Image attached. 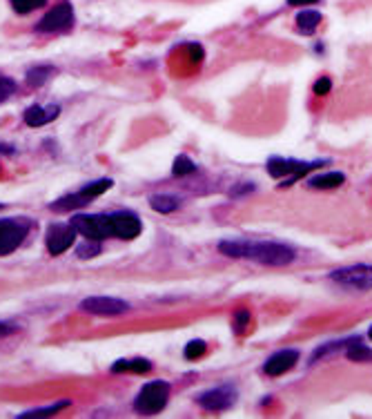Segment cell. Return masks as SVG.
<instances>
[{
    "mask_svg": "<svg viewBox=\"0 0 372 419\" xmlns=\"http://www.w3.org/2000/svg\"><path fill=\"white\" fill-rule=\"evenodd\" d=\"M9 332H11V326H7V324L0 321V337H5V334H9Z\"/></svg>",
    "mask_w": 372,
    "mask_h": 419,
    "instance_id": "29",
    "label": "cell"
},
{
    "mask_svg": "<svg viewBox=\"0 0 372 419\" xmlns=\"http://www.w3.org/2000/svg\"><path fill=\"white\" fill-rule=\"evenodd\" d=\"M152 370V361L143 359V357H134V359H119L112 364V372L121 375V372H132V375H148Z\"/></svg>",
    "mask_w": 372,
    "mask_h": 419,
    "instance_id": "14",
    "label": "cell"
},
{
    "mask_svg": "<svg viewBox=\"0 0 372 419\" xmlns=\"http://www.w3.org/2000/svg\"><path fill=\"white\" fill-rule=\"evenodd\" d=\"M219 253L232 259H252L265 265H288L294 261V250L283 243H250V241H223Z\"/></svg>",
    "mask_w": 372,
    "mask_h": 419,
    "instance_id": "2",
    "label": "cell"
},
{
    "mask_svg": "<svg viewBox=\"0 0 372 419\" xmlns=\"http://www.w3.org/2000/svg\"><path fill=\"white\" fill-rule=\"evenodd\" d=\"M343 181H346V176H343L341 172H325V174L310 178L308 186L314 188V190H335L343 183Z\"/></svg>",
    "mask_w": 372,
    "mask_h": 419,
    "instance_id": "16",
    "label": "cell"
},
{
    "mask_svg": "<svg viewBox=\"0 0 372 419\" xmlns=\"http://www.w3.org/2000/svg\"><path fill=\"white\" fill-rule=\"evenodd\" d=\"M69 223L76 228L78 234L92 241H103V239L132 241L143 232L140 219L134 212H130V210H121V212H109V214H74Z\"/></svg>",
    "mask_w": 372,
    "mask_h": 419,
    "instance_id": "1",
    "label": "cell"
},
{
    "mask_svg": "<svg viewBox=\"0 0 372 419\" xmlns=\"http://www.w3.org/2000/svg\"><path fill=\"white\" fill-rule=\"evenodd\" d=\"M368 334H370V339H372V328H370V332H368Z\"/></svg>",
    "mask_w": 372,
    "mask_h": 419,
    "instance_id": "30",
    "label": "cell"
},
{
    "mask_svg": "<svg viewBox=\"0 0 372 419\" xmlns=\"http://www.w3.org/2000/svg\"><path fill=\"white\" fill-rule=\"evenodd\" d=\"M59 74V69L52 67V65H36L32 67L30 72H27V83H30V87H40V85H45V83Z\"/></svg>",
    "mask_w": 372,
    "mask_h": 419,
    "instance_id": "15",
    "label": "cell"
},
{
    "mask_svg": "<svg viewBox=\"0 0 372 419\" xmlns=\"http://www.w3.org/2000/svg\"><path fill=\"white\" fill-rule=\"evenodd\" d=\"M150 205L156 210V212L169 214V212H174L181 203L176 197H172V194H154V197H150Z\"/></svg>",
    "mask_w": 372,
    "mask_h": 419,
    "instance_id": "17",
    "label": "cell"
},
{
    "mask_svg": "<svg viewBox=\"0 0 372 419\" xmlns=\"http://www.w3.org/2000/svg\"><path fill=\"white\" fill-rule=\"evenodd\" d=\"M74 27V7L67 0H61L59 5H54L45 16L36 25V32L40 34H54V32H67Z\"/></svg>",
    "mask_w": 372,
    "mask_h": 419,
    "instance_id": "6",
    "label": "cell"
},
{
    "mask_svg": "<svg viewBox=\"0 0 372 419\" xmlns=\"http://www.w3.org/2000/svg\"><path fill=\"white\" fill-rule=\"evenodd\" d=\"M61 116V105H32L25 109V123L30 125V128H45L52 121H56Z\"/></svg>",
    "mask_w": 372,
    "mask_h": 419,
    "instance_id": "12",
    "label": "cell"
},
{
    "mask_svg": "<svg viewBox=\"0 0 372 419\" xmlns=\"http://www.w3.org/2000/svg\"><path fill=\"white\" fill-rule=\"evenodd\" d=\"M98 255H101V243L92 241V239H88V243H80L76 248V257L78 259H92V257H98Z\"/></svg>",
    "mask_w": 372,
    "mask_h": 419,
    "instance_id": "22",
    "label": "cell"
},
{
    "mask_svg": "<svg viewBox=\"0 0 372 419\" xmlns=\"http://www.w3.org/2000/svg\"><path fill=\"white\" fill-rule=\"evenodd\" d=\"M69 399H63V401H56V403H52V406H45V408H34V411H27V413H23L20 417H40V415H56L59 411H63V408H67L69 406Z\"/></svg>",
    "mask_w": 372,
    "mask_h": 419,
    "instance_id": "21",
    "label": "cell"
},
{
    "mask_svg": "<svg viewBox=\"0 0 372 419\" xmlns=\"http://www.w3.org/2000/svg\"><path fill=\"white\" fill-rule=\"evenodd\" d=\"M80 310L94 317H116L130 310V303L116 297H88L80 301Z\"/></svg>",
    "mask_w": 372,
    "mask_h": 419,
    "instance_id": "9",
    "label": "cell"
},
{
    "mask_svg": "<svg viewBox=\"0 0 372 419\" xmlns=\"http://www.w3.org/2000/svg\"><path fill=\"white\" fill-rule=\"evenodd\" d=\"M169 399V384L167 382H150L140 388L134 399V408L140 415H156L167 406Z\"/></svg>",
    "mask_w": 372,
    "mask_h": 419,
    "instance_id": "4",
    "label": "cell"
},
{
    "mask_svg": "<svg viewBox=\"0 0 372 419\" xmlns=\"http://www.w3.org/2000/svg\"><path fill=\"white\" fill-rule=\"evenodd\" d=\"M330 279L350 290H372V265H350L332 272Z\"/></svg>",
    "mask_w": 372,
    "mask_h": 419,
    "instance_id": "8",
    "label": "cell"
},
{
    "mask_svg": "<svg viewBox=\"0 0 372 419\" xmlns=\"http://www.w3.org/2000/svg\"><path fill=\"white\" fill-rule=\"evenodd\" d=\"M296 361H299V353L296 351H279V353H275L265 361L263 370L270 377H279L283 372L292 370L296 366Z\"/></svg>",
    "mask_w": 372,
    "mask_h": 419,
    "instance_id": "13",
    "label": "cell"
},
{
    "mask_svg": "<svg viewBox=\"0 0 372 419\" xmlns=\"http://www.w3.org/2000/svg\"><path fill=\"white\" fill-rule=\"evenodd\" d=\"M192 172H196V165L192 163V159L188 154H179L174 165H172V174H174V176H188Z\"/></svg>",
    "mask_w": 372,
    "mask_h": 419,
    "instance_id": "19",
    "label": "cell"
},
{
    "mask_svg": "<svg viewBox=\"0 0 372 419\" xmlns=\"http://www.w3.org/2000/svg\"><path fill=\"white\" fill-rule=\"evenodd\" d=\"M236 401V390L232 386H219L198 397V403L208 411H225Z\"/></svg>",
    "mask_w": 372,
    "mask_h": 419,
    "instance_id": "11",
    "label": "cell"
},
{
    "mask_svg": "<svg viewBox=\"0 0 372 419\" xmlns=\"http://www.w3.org/2000/svg\"><path fill=\"white\" fill-rule=\"evenodd\" d=\"M112 186H114L112 178H98V181H94V183L80 188L78 192H71V194H65V197H61V199H56L49 205V210H54V212H71V210H80L88 203H92L94 199L101 197V194H105Z\"/></svg>",
    "mask_w": 372,
    "mask_h": 419,
    "instance_id": "3",
    "label": "cell"
},
{
    "mask_svg": "<svg viewBox=\"0 0 372 419\" xmlns=\"http://www.w3.org/2000/svg\"><path fill=\"white\" fill-rule=\"evenodd\" d=\"M348 357H350V359H356V361H361V359H368V357H372V355L368 353V348H364V346H352L350 351H348Z\"/></svg>",
    "mask_w": 372,
    "mask_h": 419,
    "instance_id": "26",
    "label": "cell"
},
{
    "mask_svg": "<svg viewBox=\"0 0 372 419\" xmlns=\"http://www.w3.org/2000/svg\"><path fill=\"white\" fill-rule=\"evenodd\" d=\"M76 228L71 226V223H52L47 228V234H45V245H47V253L59 257L63 253L74 245L76 241Z\"/></svg>",
    "mask_w": 372,
    "mask_h": 419,
    "instance_id": "7",
    "label": "cell"
},
{
    "mask_svg": "<svg viewBox=\"0 0 372 419\" xmlns=\"http://www.w3.org/2000/svg\"><path fill=\"white\" fill-rule=\"evenodd\" d=\"M330 87H332V83H330V78H319L317 83H314V94H319V96H323V94H328L330 92Z\"/></svg>",
    "mask_w": 372,
    "mask_h": 419,
    "instance_id": "27",
    "label": "cell"
},
{
    "mask_svg": "<svg viewBox=\"0 0 372 419\" xmlns=\"http://www.w3.org/2000/svg\"><path fill=\"white\" fill-rule=\"evenodd\" d=\"M13 92H16V83L11 78H0V103H5Z\"/></svg>",
    "mask_w": 372,
    "mask_h": 419,
    "instance_id": "24",
    "label": "cell"
},
{
    "mask_svg": "<svg viewBox=\"0 0 372 419\" xmlns=\"http://www.w3.org/2000/svg\"><path fill=\"white\" fill-rule=\"evenodd\" d=\"M32 230L30 219H0V257H7L23 245Z\"/></svg>",
    "mask_w": 372,
    "mask_h": 419,
    "instance_id": "5",
    "label": "cell"
},
{
    "mask_svg": "<svg viewBox=\"0 0 372 419\" xmlns=\"http://www.w3.org/2000/svg\"><path fill=\"white\" fill-rule=\"evenodd\" d=\"M0 207H3V205H0Z\"/></svg>",
    "mask_w": 372,
    "mask_h": 419,
    "instance_id": "31",
    "label": "cell"
},
{
    "mask_svg": "<svg viewBox=\"0 0 372 419\" xmlns=\"http://www.w3.org/2000/svg\"><path fill=\"white\" fill-rule=\"evenodd\" d=\"M314 167H321V163H301V161H292V159H270L268 161V172L275 178H285L290 176L288 183H292L294 178L306 176Z\"/></svg>",
    "mask_w": 372,
    "mask_h": 419,
    "instance_id": "10",
    "label": "cell"
},
{
    "mask_svg": "<svg viewBox=\"0 0 372 419\" xmlns=\"http://www.w3.org/2000/svg\"><path fill=\"white\" fill-rule=\"evenodd\" d=\"M314 3H319V0H288V5L292 7H304V5H314Z\"/></svg>",
    "mask_w": 372,
    "mask_h": 419,
    "instance_id": "28",
    "label": "cell"
},
{
    "mask_svg": "<svg viewBox=\"0 0 372 419\" xmlns=\"http://www.w3.org/2000/svg\"><path fill=\"white\" fill-rule=\"evenodd\" d=\"M250 321V312L248 310H239L234 315V330L236 332H243V328H246V324Z\"/></svg>",
    "mask_w": 372,
    "mask_h": 419,
    "instance_id": "25",
    "label": "cell"
},
{
    "mask_svg": "<svg viewBox=\"0 0 372 419\" xmlns=\"http://www.w3.org/2000/svg\"><path fill=\"white\" fill-rule=\"evenodd\" d=\"M321 23V13L319 11H301L296 16V27H299V32L301 34H312L314 30H317V25Z\"/></svg>",
    "mask_w": 372,
    "mask_h": 419,
    "instance_id": "18",
    "label": "cell"
},
{
    "mask_svg": "<svg viewBox=\"0 0 372 419\" xmlns=\"http://www.w3.org/2000/svg\"><path fill=\"white\" fill-rule=\"evenodd\" d=\"M11 3V9L20 13V16H25V13H30L34 9H40V7H45L47 5V0H9Z\"/></svg>",
    "mask_w": 372,
    "mask_h": 419,
    "instance_id": "20",
    "label": "cell"
},
{
    "mask_svg": "<svg viewBox=\"0 0 372 419\" xmlns=\"http://www.w3.org/2000/svg\"><path fill=\"white\" fill-rule=\"evenodd\" d=\"M205 351H208V346H205L203 339H192L188 346H185V359L194 361V359H198V357H203Z\"/></svg>",
    "mask_w": 372,
    "mask_h": 419,
    "instance_id": "23",
    "label": "cell"
}]
</instances>
